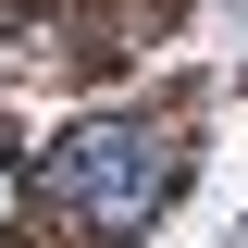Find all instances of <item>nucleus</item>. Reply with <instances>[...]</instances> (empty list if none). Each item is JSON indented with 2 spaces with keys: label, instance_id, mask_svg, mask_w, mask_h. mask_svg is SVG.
<instances>
[{
  "label": "nucleus",
  "instance_id": "1",
  "mask_svg": "<svg viewBox=\"0 0 248 248\" xmlns=\"http://www.w3.org/2000/svg\"><path fill=\"white\" fill-rule=\"evenodd\" d=\"M174 186H186V149H174V124H149V112L62 124L50 149H37V199H50L75 236H99V248H137L174 211Z\"/></svg>",
  "mask_w": 248,
  "mask_h": 248
},
{
  "label": "nucleus",
  "instance_id": "2",
  "mask_svg": "<svg viewBox=\"0 0 248 248\" xmlns=\"http://www.w3.org/2000/svg\"><path fill=\"white\" fill-rule=\"evenodd\" d=\"M13 211H25V174H13V161H0V223H13Z\"/></svg>",
  "mask_w": 248,
  "mask_h": 248
}]
</instances>
